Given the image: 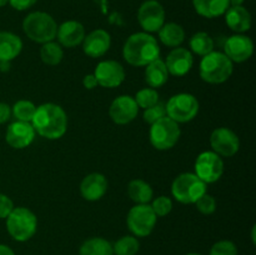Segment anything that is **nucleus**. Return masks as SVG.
I'll return each instance as SVG.
<instances>
[{
	"mask_svg": "<svg viewBox=\"0 0 256 255\" xmlns=\"http://www.w3.org/2000/svg\"><path fill=\"white\" fill-rule=\"evenodd\" d=\"M32 125L35 132L45 139H60L68 129L66 112L60 105L45 102L36 108Z\"/></svg>",
	"mask_w": 256,
	"mask_h": 255,
	"instance_id": "f257e3e1",
	"label": "nucleus"
},
{
	"mask_svg": "<svg viewBox=\"0 0 256 255\" xmlns=\"http://www.w3.org/2000/svg\"><path fill=\"white\" fill-rule=\"evenodd\" d=\"M122 56L132 66H146L160 58L159 42L149 32H135L125 42Z\"/></svg>",
	"mask_w": 256,
	"mask_h": 255,
	"instance_id": "f03ea898",
	"label": "nucleus"
},
{
	"mask_svg": "<svg viewBox=\"0 0 256 255\" xmlns=\"http://www.w3.org/2000/svg\"><path fill=\"white\" fill-rule=\"evenodd\" d=\"M56 22L50 14L34 12L28 14L22 20V30L30 40L39 44L54 42L58 32Z\"/></svg>",
	"mask_w": 256,
	"mask_h": 255,
	"instance_id": "7ed1b4c3",
	"label": "nucleus"
},
{
	"mask_svg": "<svg viewBox=\"0 0 256 255\" xmlns=\"http://www.w3.org/2000/svg\"><path fill=\"white\" fill-rule=\"evenodd\" d=\"M234 62L222 52H212L202 56L199 64L200 78L209 84H222L232 76Z\"/></svg>",
	"mask_w": 256,
	"mask_h": 255,
	"instance_id": "20e7f679",
	"label": "nucleus"
},
{
	"mask_svg": "<svg viewBox=\"0 0 256 255\" xmlns=\"http://www.w3.org/2000/svg\"><path fill=\"white\" fill-rule=\"evenodd\" d=\"M38 229L36 215L30 209L18 206L12 209L6 218V230L16 242H26L32 239Z\"/></svg>",
	"mask_w": 256,
	"mask_h": 255,
	"instance_id": "39448f33",
	"label": "nucleus"
},
{
	"mask_svg": "<svg viewBox=\"0 0 256 255\" xmlns=\"http://www.w3.org/2000/svg\"><path fill=\"white\" fill-rule=\"evenodd\" d=\"M208 184H205L195 172H182L178 175L172 184V194L182 204H195L204 194H206Z\"/></svg>",
	"mask_w": 256,
	"mask_h": 255,
	"instance_id": "423d86ee",
	"label": "nucleus"
},
{
	"mask_svg": "<svg viewBox=\"0 0 256 255\" xmlns=\"http://www.w3.org/2000/svg\"><path fill=\"white\" fill-rule=\"evenodd\" d=\"M199 108L200 105L198 99L189 92H180V94L172 95L165 104L166 116L176 122L178 124L194 120L199 112Z\"/></svg>",
	"mask_w": 256,
	"mask_h": 255,
	"instance_id": "0eeeda50",
	"label": "nucleus"
},
{
	"mask_svg": "<svg viewBox=\"0 0 256 255\" xmlns=\"http://www.w3.org/2000/svg\"><path fill=\"white\" fill-rule=\"evenodd\" d=\"M182 135L179 124L169 116H164L152 124L149 132L150 142L158 150H169L176 145Z\"/></svg>",
	"mask_w": 256,
	"mask_h": 255,
	"instance_id": "6e6552de",
	"label": "nucleus"
},
{
	"mask_svg": "<svg viewBox=\"0 0 256 255\" xmlns=\"http://www.w3.org/2000/svg\"><path fill=\"white\" fill-rule=\"evenodd\" d=\"M156 219L158 216L149 204H136L128 212L126 224L135 236L145 238L152 232Z\"/></svg>",
	"mask_w": 256,
	"mask_h": 255,
	"instance_id": "1a4fd4ad",
	"label": "nucleus"
},
{
	"mask_svg": "<svg viewBox=\"0 0 256 255\" xmlns=\"http://www.w3.org/2000/svg\"><path fill=\"white\" fill-rule=\"evenodd\" d=\"M195 174L205 184L218 182L224 174V162L222 156L212 152H202L195 162Z\"/></svg>",
	"mask_w": 256,
	"mask_h": 255,
	"instance_id": "9d476101",
	"label": "nucleus"
},
{
	"mask_svg": "<svg viewBox=\"0 0 256 255\" xmlns=\"http://www.w3.org/2000/svg\"><path fill=\"white\" fill-rule=\"evenodd\" d=\"M138 22L145 32H156L165 24L164 6L158 0H146L138 10Z\"/></svg>",
	"mask_w": 256,
	"mask_h": 255,
	"instance_id": "9b49d317",
	"label": "nucleus"
},
{
	"mask_svg": "<svg viewBox=\"0 0 256 255\" xmlns=\"http://www.w3.org/2000/svg\"><path fill=\"white\" fill-rule=\"evenodd\" d=\"M210 145L212 152L219 156L232 158L239 152V136L229 128H218L210 135Z\"/></svg>",
	"mask_w": 256,
	"mask_h": 255,
	"instance_id": "f8f14e48",
	"label": "nucleus"
},
{
	"mask_svg": "<svg viewBox=\"0 0 256 255\" xmlns=\"http://www.w3.org/2000/svg\"><path fill=\"white\" fill-rule=\"evenodd\" d=\"M94 75L100 86L112 89L124 82L125 69L116 60H102L95 68Z\"/></svg>",
	"mask_w": 256,
	"mask_h": 255,
	"instance_id": "ddd939ff",
	"label": "nucleus"
},
{
	"mask_svg": "<svg viewBox=\"0 0 256 255\" xmlns=\"http://www.w3.org/2000/svg\"><path fill=\"white\" fill-rule=\"evenodd\" d=\"M139 109L134 98L130 95H120L110 104L109 115L115 124L126 125L138 116Z\"/></svg>",
	"mask_w": 256,
	"mask_h": 255,
	"instance_id": "4468645a",
	"label": "nucleus"
},
{
	"mask_svg": "<svg viewBox=\"0 0 256 255\" xmlns=\"http://www.w3.org/2000/svg\"><path fill=\"white\" fill-rule=\"evenodd\" d=\"M224 54L232 62H244L254 54V42L246 35L234 34L225 42Z\"/></svg>",
	"mask_w": 256,
	"mask_h": 255,
	"instance_id": "2eb2a0df",
	"label": "nucleus"
},
{
	"mask_svg": "<svg viewBox=\"0 0 256 255\" xmlns=\"http://www.w3.org/2000/svg\"><path fill=\"white\" fill-rule=\"evenodd\" d=\"M35 130L32 122H14L8 126L5 132V140L8 145L14 149H25L35 139Z\"/></svg>",
	"mask_w": 256,
	"mask_h": 255,
	"instance_id": "dca6fc26",
	"label": "nucleus"
},
{
	"mask_svg": "<svg viewBox=\"0 0 256 255\" xmlns=\"http://www.w3.org/2000/svg\"><path fill=\"white\" fill-rule=\"evenodd\" d=\"M82 52L90 58H102L108 52L112 46V38L110 34L104 29L92 30L85 35L82 40Z\"/></svg>",
	"mask_w": 256,
	"mask_h": 255,
	"instance_id": "f3484780",
	"label": "nucleus"
},
{
	"mask_svg": "<svg viewBox=\"0 0 256 255\" xmlns=\"http://www.w3.org/2000/svg\"><path fill=\"white\" fill-rule=\"evenodd\" d=\"M165 65L169 72V74L174 76H184L192 70L194 65V56L192 52L185 48H174L172 52L168 54Z\"/></svg>",
	"mask_w": 256,
	"mask_h": 255,
	"instance_id": "a211bd4d",
	"label": "nucleus"
},
{
	"mask_svg": "<svg viewBox=\"0 0 256 255\" xmlns=\"http://www.w3.org/2000/svg\"><path fill=\"white\" fill-rule=\"evenodd\" d=\"M108 190V180L100 172H92L86 175L80 182V194L88 202H98Z\"/></svg>",
	"mask_w": 256,
	"mask_h": 255,
	"instance_id": "6ab92c4d",
	"label": "nucleus"
},
{
	"mask_svg": "<svg viewBox=\"0 0 256 255\" xmlns=\"http://www.w3.org/2000/svg\"><path fill=\"white\" fill-rule=\"evenodd\" d=\"M56 38L64 48H75L82 42L85 38V28L76 20H68L58 26Z\"/></svg>",
	"mask_w": 256,
	"mask_h": 255,
	"instance_id": "aec40b11",
	"label": "nucleus"
},
{
	"mask_svg": "<svg viewBox=\"0 0 256 255\" xmlns=\"http://www.w3.org/2000/svg\"><path fill=\"white\" fill-rule=\"evenodd\" d=\"M224 15L226 25L236 34H242L252 28V15L242 5L230 6Z\"/></svg>",
	"mask_w": 256,
	"mask_h": 255,
	"instance_id": "412c9836",
	"label": "nucleus"
},
{
	"mask_svg": "<svg viewBox=\"0 0 256 255\" xmlns=\"http://www.w3.org/2000/svg\"><path fill=\"white\" fill-rule=\"evenodd\" d=\"M22 50V42L16 34L0 32V62H12Z\"/></svg>",
	"mask_w": 256,
	"mask_h": 255,
	"instance_id": "4be33fe9",
	"label": "nucleus"
},
{
	"mask_svg": "<svg viewBox=\"0 0 256 255\" xmlns=\"http://www.w3.org/2000/svg\"><path fill=\"white\" fill-rule=\"evenodd\" d=\"M192 6L200 16L214 19L225 14L230 8V0H192Z\"/></svg>",
	"mask_w": 256,
	"mask_h": 255,
	"instance_id": "5701e85b",
	"label": "nucleus"
},
{
	"mask_svg": "<svg viewBox=\"0 0 256 255\" xmlns=\"http://www.w3.org/2000/svg\"><path fill=\"white\" fill-rule=\"evenodd\" d=\"M169 75L165 62L160 58L148 64L145 68V82L152 89L162 88V85L166 84Z\"/></svg>",
	"mask_w": 256,
	"mask_h": 255,
	"instance_id": "b1692460",
	"label": "nucleus"
},
{
	"mask_svg": "<svg viewBox=\"0 0 256 255\" xmlns=\"http://www.w3.org/2000/svg\"><path fill=\"white\" fill-rule=\"evenodd\" d=\"M159 39L165 46L178 48L184 42L185 30L176 22H165L159 32Z\"/></svg>",
	"mask_w": 256,
	"mask_h": 255,
	"instance_id": "393cba45",
	"label": "nucleus"
},
{
	"mask_svg": "<svg viewBox=\"0 0 256 255\" xmlns=\"http://www.w3.org/2000/svg\"><path fill=\"white\" fill-rule=\"evenodd\" d=\"M128 195L135 204H148L152 200L154 192L149 182L142 179H134L128 185Z\"/></svg>",
	"mask_w": 256,
	"mask_h": 255,
	"instance_id": "a878e982",
	"label": "nucleus"
},
{
	"mask_svg": "<svg viewBox=\"0 0 256 255\" xmlns=\"http://www.w3.org/2000/svg\"><path fill=\"white\" fill-rule=\"evenodd\" d=\"M79 255H114L112 245L104 238H92L82 242Z\"/></svg>",
	"mask_w": 256,
	"mask_h": 255,
	"instance_id": "bb28decb",
	"label": "nucleus"
},
{
	"mask_svg": "<svg viewBox=\"0 0 256 255\" xmlns=\"http://www.w3.org/2000/svg\"><path fill=\"white\" fill-rule=\"evenodd\" d=\"M190 49L194 54L205 56L209 52H214V40L208 32H198L190 38Z\"/></svg>",
	"mask_w": 256,
	"mask_h": 255,
	"instance_id": "cd10ccee",
	"label": "nucleus"
},
{
	"mask_svg": "<svg viewBox=\"0 0 256 255\" xmlns=\"http://www.w3.org/2000/svg\"><path fill=\"white\" fill-rule=\"evenodd\" d=\"M40 58H42L44 64L50 65V66H55V65L60 64V62L64 58L62 45L55 42H45L40 48Z\"/></svg>",
	"mask_w": 256,
	"mask_h": 255,
	"instance_id": "c85d7f7f",
	"label": "nucleus"
},
{
	"mask_svg": "<svg viewBox=\"0 0 256 255\" xmlns=\"http://www.w3.org/2000/svg\"><path fill=\"white\" fill-rule=\"evenodd\" d=\"M35 112H36V106L34 102L29 100H19L12 108V115H14L18 122H32Z\"/></svg>",
	"mask_w": 256,
	"mask_h": 255,
	"instance_id": "c756f323",
	"label": "nucleus"
},
{
	"mask_svg": "<svg viewBox=\"0 0 256 255\" xmlns=\"http://www.w3.org/2000/svg\"><path fill=\"white\" fill-rule=\"evenodd\" d=\"M139 240L132 235L120 238L112 245V252L115 255H135L139 252Z\"/></svg>",
	"mask_w": 256,
	"mask_h": 255,
	"instance_id": "7c9ffc66",
	"label": "nucleus"
},
{
	"mask_svg": "<svg viewBox=\"0 0 256 255\" xmlns=\"http://www.w3.org/2000/svg\"><path fill=\"white\" fill-rule=\"evenodd\" d=\"M134 99L136 102L138 106L145 110L159 102V92H156V89H152V88H144V89L139 90L136 92Z\"/></svg>",
	"mask_w": 256,
	"mask_h": 255,
	"instance_id": "2f4dec72",
	"label": "nucleus"
},
{
	"mask_svg": "<svg viewBox=\"0 0 256 255\" xmlns=\"http://www.w3.org/2000/svg\"><path fill=\"white\" fill-rule=\"evenodd\" d=\"M164 116H166V109H165L164 102H156L152 106L144 110V114H142V119L148 124H154L158 120L162 119Z\"/></svg>",
	"mask_w": 256,
	"mask_h": 255,
	"instance_id": "473e14b6",
	"label": "nucleus"
},
{
	"mask_svg": "<svg viewBox=\"0 0 256 255\" xmlns=\"http://www.w3.org/2000/svg\"><path fill=\"white\" fill-rule=\"evenodd\" d=\"M150 206H152V212H155L156 216H166L172 210V200L169 196L160 195L152 200V204Z\"/></svg>",
	"mask_w": 256,
	"mask_h": 255,
	"instance_id": "72a5a7b5",
	"label": "nucleus"
},
{
	"mask_svg": "<svg viewBox=\"0 0 256 255\" xmlns=\"http://www.w3.org/2000/svg\"><path fill=\"white\" fill-rule=\"evenodd\" d=\"M209 255H238V248L230 240H220L212 245Z\"/></svg>",
	"mask_w": 256,
	"mask_h": 255,
	"instance_id": "f704fd0d",
	"label": "nucleus"
},
{
	"mask_svg": "<svg viewBox=\"0 0 256 255\" xmlns=\"http://www.w3.org/2000/svg\"><path fill=\"white\" fill-rule=\"evenodd\" d=\"M195 205H196V209L204 215H210L216 210V200H215V198L212 196V195L208 194V192L202 195V196L195 202Z\"/></svg>",
	"mask_w": 256,
	"mask_h": 255,
	"instance_id": "c9c22d12",
	"label": "nucleus"
},
{
	"mask_svg": "<svg viewBox=\"0 0 256 255\" xmlns=\"http://www.w3.org/2000/svg\"><path fill=\"white\" fill-rule=\"evenodd\" d=\"M14 208L12 200L8 195L0 192V219H6Z\"/></svg>",
	"mask_w": 256,
	"mask_h": 255,
	"instance_id": "e433bc0d",
	"label": "nucleus"
},
{
	"mask_svg": "<svg viewBox=\"0 0 256 255\" xmlns=\"http://www.w3.org/2000/svg\"><path fill=\"white\" fill-rule=\"evenodd\" d=\"M38 0H9V4L12 5V8H14L15 10H19V12H24V10L30 9L32 5H35Z\"/></svg>",
	"mask_w": 256,
	"mask_h": 255,
	"instance_id": "4c0bfd02",
	"label": "nucleus"
},
{
	"mask_svg": "<svg viewBox=\"0 0 256 255\" xmlns=\"http://www.w3.org/2000/svg\"><path fill=\"white\" fill-rule=\"evenodd\" d=\"M12 118V108L6 102H0V124H5Z\"/></svg>",
	"mask_w": 256,
	"mask_h": 255,
	"instance_id": "58836bf2",
	"label": "nucleus"
},
{
	"mask_svg": "<svg viewBox=\"0 0 256 255\" xmlns=\"http://www.w3.org/2000/svg\"><path fill=\"white\" fill-rule=\"evenodd\" d=\"M82 85H84L85 89L92 90L94 88H96L99 84H98V80H96V78H95L94 74H88L82 78Z\"/></svg>",
	"mask_w": 256,
	"mask_h": 255,
	"instance_id": "ea45409f",
	"label": "nucleus"
},
{
	"mask_svg": "<svg viewBox=\"0 0 256 255\" xmlns=\"http://www.w3.org/2000/svg\"><path fill=\"white\" fill-rule=\"evenodd\" d=\"M0 255H15L14 252L8 245L0 244Z\"/></svg>",
	"mask_w": 256,
	"mask_h": 255,
	"instance_id": "a19ab883",
	"label": "nucleus"
},
{
	"mask_svg": "<svg viewBox=\"0 0 256 255\" xmlns=\"http://www.w3.org/2000/svg\"><path fill=\"white\" fill-rule=\"evenodd\" d=\"M245 0H230V6H239V5H242Z\"/></svg>",
	"mask_w": 256,
	"mask_h": 255,
	"instance_id": "79ce46f5",
	"label": "nucleus"
},
{
	"mask_svg": "<svg viewBox=\"0 0 256 255\" xmlns=\"http://www.w3.org/2000/svg\"><path fill=\"white\" fill-rule=\"evenodd\" d=\"M255 230H256V226H252V242L255 244Z\"/></svg>",
	"mask_w": 256,
	"mask_h": 255,
	"instance_id": "37998d69",
	"label": "nucleus"
},
{
	"mask_svg": "<svg viewBox=\"0 0 256 255\" xmlns=\"http://www.w3.org/2000/svg\"><path fill=\"white\" fill-rule=\"evenodd\" d=\"M6 4H9V0H0V8L5 6Z\"/></svg>",
	"mask_w": 256,
	"mask_h": 255,
	"instance_id": "c03bdc74",
	"label": "nucleus"
},
{
	"mask_svg": "<svg viewBox=\"0 0 256 255\" xmlns=\"http://www.w3.org/2000/svg\"><path fill=\"white\" fill-rule=\"evenodd\" d=\"M186 255H202V254H198V252H190V254H186Z\"/></svg>",
	"mask_w": 256,
	"mask_h": 255,
	"instance_id": "a18cd8bd",
	"label": "nucleus"
}]
</instances>
